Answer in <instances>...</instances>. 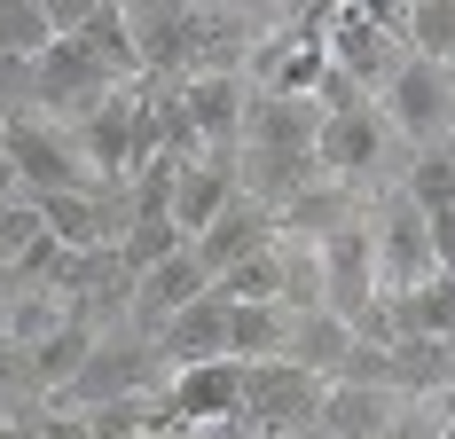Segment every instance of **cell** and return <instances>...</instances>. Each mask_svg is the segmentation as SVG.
<instances>
[{
	"mask_svg": "<svg viewBox=\"0 0 455 439\" xmlns=\"http://www.w3.org/2000/svg\"><path fill=\"white\" fill-rule=\"evenodd\" d=\"M377 118H385V133H401V141H416V149H448V63H416V55H401L393 71H385V87H377Z\"/></svg>",
	"mask_w": 455,
	"mask_h": 439,
	"instance_id": "obj_1",
	"label": "cell"
},
{
	"mask_svg": "<svg viewBox=\"0 0 455 439\" xmlns=\"http://www.w3.org/2000/svg\"><path fill=\"white\" fill-rule=\"evenodd\" d=\"M315 408H322V377H307L299 361H259L243 369V432L251 439H315Z\"/></svg>",
	"mask_w": 455,
	"mask_h": 439,
	"instance_id": "obj_2",
	"label": "cell"
},
{
	"mask_svg": "<svg viewBox=\"0 0 455 439\" xmlns=\"http://www.w3.org/2000/svg\"><path fill=\"white\" fill-rule=\"evenodd\" d=\"M369 227V259H377V291H409V283H432L448 275V227H432L424 212H409L401 196L385 204Z\"/></svg>",
	"mask_w": 455,
	"mask_h": 439,
	"instance_id": "obj_3",
	"label": "cell"
},
{
	"mask_svg": "<svg viewBox=\"0 0 455 439\" xmlns=\"http://www.w3.org/2000/svg\"><path fill=\"white\" fill-rule=\"evenodd\" d=\"M165 424L173 432H235L243 416V361H196V369H165Z\"/></svg>",
	"mask_w": 455,
	"mask_h": 439,
	"instance_id": "obj_4",
	"label": "cell"
},
{
	"mask_svg": "<svg viewBox=\"0 0 455 439\" xmlns=\"http://www.w3.org/2000/svg\"><path fill=\"white\" fill-rule=\"evenodd\" d=\"M165 385V361H157V346L149 338H94L87 361L71 369V385L55 400H71V408H102V400H134V393H157Z\"/></svg>",
	"mask_w": 455,
	"mask_h": 439,
	"instance_id": "obj_5",
	"label": "cell"
},
{
	"mask_svg": "<svg viewBox=\"0 0 455 439\" xmlns=\"http://www.w3.org/2000/svg\"><path fill=\"white\" fill-rule=\"evenodd\" d=\"M385 149H393V133L377 118V102H354V110H322L315 118V173L322 180H346V188H362L377 165H385Z\"/></svg>",
	"mask_w": 455,
	"mask_h": 439,
	"instance_id": "obj_6",
	"label": "cell"
},
{
	"mask_svg": "<svg viewBox=\"0 0 455 439\" xmlns=\"http://www.w3.org/2000/svg\"><path fill=\"white\" fill-rule=\"evenodd\" d=\"M0 149L16 165V188L24 196H47V188H94L71 133H55V118H0Z\"/></svg>",
	"mask_w": 455,
	"mask_h": 439,
	"instance_id": "obj_7",
	"label": "cell"
},
{
	"mask_svg": "<svg viewBox=\"0 0 455 439\" xmlns=\"http://www.w3.org/2000/svg\"><path fill=\"white\" fill-rule=\"evenodd\" d=\"M102 94H118V79H110L79 40H55L40 63H32V118H63V110L87 118Z\"/></svg>",
	"mask_w": 455,
	"mask_h": 439,
	"instance_id": "obj_8",
	"label": "cell"
},
{
	"mask_svg": "<svg viewBox=\"0 0 455 439\" xmlns=\"http://www.w3.org/2000/svg\"><path fill=\"white\" fill-rule=\"evenodd\" d=\"M315 275H322V314H338V322H354V314L377 299V259H369V227L362 220H346L338 235L315 243Z\"/></svg>",
	"mask_w": 455,
	"mask_h": 439,
	"instance_id": "obj_9",
	"label": "cell"
},
{
	"mask_svg": "<svg viewBox=\"0 0 455 439\" xmlns=\"http://www.w3.org/2000/svg\"><path fill=\"white\" fill-rule=\"evenodd\" d=\"M401 416H409L401 385H322L315 439H385Z\"/></svg>",
	"mask_w": 455,
	"mask_h": 439,
	"instance_id": "obj_10",
	"label": "cell"
},
{
	"mask_svg": "<svg viewBox=\"0 0 455 439\" xmlns=\"http://www.w3.org/2000/svg\"><path fill=\"white\" fill-rule=\"evenodd\" d=\"M173 94H181V118H188V133H196V149H235L243 94H251L243 71H188Z\"/></svg>",
	"mask_w": 455,
	"mask_h": 439,
	"instance_id": "obj_11",
	"label": "cell"
},
{
	"mask_svg": "<svg viewBox=\"0 0 455 439\" xmlns=\"http://www.w3.org/2000/svg\"><path fill=\"white\" fill-rule=\"evenodd\" d=\"M315 102L299 94H243V126H235V149H267V157H307L315 149Z\"/></svg>",
	"mask_w": 455,
	"mask_h": 439,
	"instance_id": "obj_12",
	"label": "cell"
},
{
	"mask_svg": "<svg viewBox=\"0 0 455 439\" xmlns=\"http://www.w3.org/2000/svg\"><path fill=\"white\" fill-rule=\"evenodd\" d=\"M235 204V157L228 149H204V157H188V165H173V188H165V220L181 227V243L204 227L212 212H228Z\"/></svg>",
	"mask_w": 455,
	"mask_h": 439,
	"instance_id": "obj_13",
	"label": "cell"
},
{
	"mask_svg": "<svg viewBox=\"0 0 455 439\" xmlns=\"http://www.w3.org/2000/svg\"><path fill=\"white\" fill-rule=\"evenodd\" d=\"M149 346L165 369H196V361H220L228 353V299L220 291H204V299H188L181 314H165L157 330H149Z\"/></svg>",
	"mask_w": 455,
	"mask_h": 439,
	"instance_id": "obj_14",
	"label": "cell"
},
{
	"mask_svg": "<svg viewBox=\"0 0 455 439\" xmlns=\"http://www.w3.org/2000/svg\"><path fill=\"white\" fill-rule=\"evenodd\" d=\"M315 40H322V55H330V71H346L354 87H385V71L401 63V47H393V32H377V24H362V16H322L315 24Z\"/></svg>",
	"mask_w": 455,
	"mask_h": 439,
	"instance_id": "obj_15",
	"label": "cell"
},
{
	"mask_svg": "<svg viewBox=\"0 0 455 439\" xmlns=\"http://www.w3.org/2000/svg\"><path fill=\"white\" fill-rule=\"evenodd\" d=\"M126 40H134L141 71H181L188 40H196V8L188 0H134L126 8Z\"/></svg>",
	"mask_w": 455,
	"mask_h": 439,
	"instance_id": "obj_16",
	"label": "cell"
},
{
	"mask_svg": "<svg viewBox=\"0 0 455 439\" xmlns=\"http://www.w3.org/2000/svg\"><path fill=\"white\" fill-rule=\"evenodd\" d=\"M259 243H275V212H259L251 196H235L228 212H212L196 235H188V259L204 267V275H228L235 259H251Z\"/></svg>",
	"mask_w": 455,
	"mask_h": 439,
	"instance_id": "obj_17",
	"label": "cell"
},
{
	"mask_svg": "<svg viewBox=\"0 0 455 439\" xmlns=\"http://www.w3.org/2000/svg\"><path fill=\"white\" fill-rule=\"evenodd\" d=\"M204 291H212V275L188 259V243H181L173 259H157V267H141V275H134V291H126V314H134V330L149 338L165 314H181L188 299H204Z\"/></svg>",
	"mask_w": 455,
	"mask_h": 439,
	"instance_id": "obj_18",
	"label": "cell"
},
{
	"mask_svg": "<svg viewBox=\"0 0 455 439\" xmlns=\"http://www.w3.org/2000/svg\"><path fill=\"white\" fill-rule=\"evenodd\" d=\"M346 220H362V188L315 173L299 196H283V204H275V235H283V243H322V235H338Z\"/></svg>",
	"mask_w": 455,
	"mask_h": 439,
	"instance_id": "obj_19",
	"label": "cell"
},
{
	"mask_svg": "<svg viewBox=\"0 0 455 439\" xmlns=\"http://www.w3.org/2000/svg\"><path fill=\"white\" fill-rule=\"evenodd\" d=\"M385 322H393V346H401V338H448V322H455L448 275L409 283V291H385Z\"/></svg>",
	"mask_w": 455,
	"mask_h": 439,
	"instance_id": "obj_20",
	"label": "cell"
},
{
	"mask_svg": "<svg viewBox=\"0 0 455 439\" xmlns=\"http://www.w3.org/2000/svg\"><path fill=\"white\" fill-rule=\"evenodd\" d=\"M393 196H401L409 212H424L432 227H448V220H455V165H448V149H416Z\"/></svg>",
	"mask_w": 455,
	"mask_h": 439,
	"instance_id": "obj_21",
	"label": "cell"
},
{
	"mask_svg": "<svg viewBox=\"0 0 455 439\" xmlns=\"http://www.w3.org/2000/svg\"><path fill=\"white\" fill-rule=\"evenodd\" d=\"M291 346V314L283 307H228V361L259 369V361H283Z\"/></svg>",
	"mask_w": 455,
	"mask_h": 439,
	"instance_id": "obj_22",
	"label": "cell"
},
{
	"mask_svg": "<svg viewBox=\"0 0 455 439\" xmlns=\"http://www.w3.org/2000/svg\"><path fill=\"white\" fill-rule=\"evenodd\" d=\"M212 291H220L228 307H283V243H259L251 259H235L228 275H212Z\"/></svg>",
	"mask_w": 455,
	"mask_h": 439,
	"instance_id": "obj_23",
	"label": "cell"
},
{
	"mask_svg": "<svg viewBox=\"0 0 455 439\" xmlns=\"http://www.w3.org/2000/svg\"><path fill=\"white\" fill-rule=\"evenodd\" d=\"M393 47L416 55V63H448V47H455V0H409L401 24H393Z\"/></svg>",
	"mask_w": 455,
	"mask_h": 439,
	"instance_id": "obj_24",
	"label": "cell"
},
{
	"mask_svg": "<svg viewBox=\"0 0 455 439\" xmlns=\"http://www.w3.org/2000/svg\"><path fill=\"white\" fill-rule=\"evenodd\" d=\"M55 32H47L40 0H0V55H16V63H40Z\"/></svg>",
	"mask_w": 455,
	"mask_h": 439,
	"instance_id": "obj_25",
	"label": "cell"
},
{
	"mask_svg": "<svg viewBox=\"0 0 455 439\" xmlns=\"http://www.w3.org/2000/svg\"><path fill=\"white\" fill-rule=\"evenodd\" d=\"M40 235H47V227H40V204H32V196H8V204H0V275L24 259Z\"/></svg>",
	"mask_w": 455,
	"mask_h": 439,
	"instance_id": "obj_26",
	"label": "cell"
},
{
	"mask_svg": "<svg viewBox=\"0 0 455 439\" xmlns=\"http://www.w3.org/2000/svg\"><path fill=\"white\" fill-rule=\"evenodd\" d=\"M94 8H102V0H40V16H47V32H55V40H71Z\"/></svg>",
	"mask_w": 455,
	"mask_h": 439,
	"instance_id": "obj_27",
	"label": "cell"
},
{
	"mask_svg": "<svg viewBox=\"0 0 455 439\" xmlns=\"http://www.w3.org/2000/svg\"><path fill=\"white\" fill-rule=\"evenodd\" d=\"M8 196H24V188H16V165H8V149H0V204H8Z\"/></svg>",
	"mask_w": 455,
	"mask_h": 439,
	"instance_id": "obj_28",
	"label": "cell"
}]
</instances>
